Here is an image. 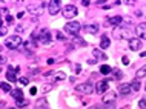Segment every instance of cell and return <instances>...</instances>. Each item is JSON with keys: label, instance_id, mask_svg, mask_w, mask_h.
I'll list each match as a JSON object with an SVG mask.
<instances>
[{"label": "cell", "instance_id": "cell-1", "mask_svg": "<svg viewBox=\"0 0 146 109\" xmlns=\"http://www.w3.org/2000/svg\"><path fill=\"white\" fill-rule=\"evenodd\" d=\"M112 37L117 38V40H123V38H128L131 40V29L128 28H123V26H117V28L112 29Z\"/></svg>", "mask_w": 146, "mask_h": 109}, {"label": "cell", "instance_id": "cell-2", "mask_svg": "<svg viewBox=\"0 0 146 109\" xmlns=\"http://www.w3.org/2000/svg\"><path fill=\"white\" fill-rule=\"evenodd\" d=\"M45 6H48V2H42V3H34V5H28V13L33 14L34 17H40L45 11Z\"/></svg>", "mask_w": 146, "mask_h": 109}, {"label": "cell", "instance_id": "cell-3", "mask_svg": "<svg viewBox=\"0 0 146 109\" xmlns=\"http://www.w3.org/2000/svg\"><path fill=\"white\" fill-rule=\"evenodd\" d=\"M63 29H65L66 34H69V36H74V37H76V36H78V32L82 31V25H80L78 22H74V20H72V22L66 23Z\"/></svg>", "mask_w": 146, "mask_h": 109}, {"label": "cell", "instance_id": "cell-4", "mask_svg": "<svg viewBox=\"0 0 146 109\" xmlns=\"http://www.w3.org/2000/svg\"><path fill=\"white\" fill-rule=\"evenodd\" d=\"M22 45H23V40L19 36H9L5 42V46L8 49H19Z\"/></svg>", "mask_w": 146, "mask_h": 109}, {"label": "cell", "instance_id": "cell-5", "mask_svg": "<svg viewBox=\"0 0 146 109\" xmlns=\"http://www.w3.org/2000/svg\"><path fill=\"white\" fill-rule=\"evenodd\" d=\"M76 91L78 92V94L89 95V94H92V92L96 91V88H94L91 83H82V85H77V86H76Z\"/></svg>", "mask_w": 146, "mask_h": 109}, {"label": "cell", "instance_id": "cell-6", "mask_svg": "<svg viewBox=\"0 0 146 109\" xmlns=\"http://www.w3.org/2000/svg\"><path fill=\"white\" fill-rule=\"evenodd\" d=\"M77 15V8L74 5H66L65 8H63V17L65 18H74Z\"/></svg>", "mask_w": 146, "mask_h": 109}, {"label": "cell", "instance_id": "cell-7", "mask_svg": "<svg viewBox=\"0 0 146 109\" xmlns=\"http://www.w3.org/2000/svg\"><path fill=\"white\" fill-rule=\"evenodd\" d=\"M20 71V68L19 66H9V69L6 71V79L9 83H14V81H17V77H15V72Z\"/></svg>", "mask_w": 146, "mask_h": 109}, {"label": "cell", "instance_id": "cell-8", "mask_svg": "<svg viewBox=\"0 0 146 109\" xmlns=\"http://www.w3.org/2000/svg\"><path fill=\"white\" fill-rule=\"evenodd\" d=\"M115 100H117V94L114 91H108L106 94H103V97H102V102L105 104H112V103H115Z\"/></svg>", "mask_w": 146, "mask_h": 109}, {"label": "cell", "instance_id": "cell-9", "mask_svg": "<svg viewBox=\"0 0 146 109\" xmlns=\"http://www.w3.org/2000/svg\"><path fill=\"white\" fill-rule=\"evenodd\" d=\"M48 11L51 15L58 14V11H60V2L58 0H51V2H48Z\"/></svg>", "mask_w": 146, "mask_h": 109}, {"label": "cell", "instance_id": "cell-10", "mask_svg": "<svg viewBox=\"0 0 146 109\" xmlns=\"http://www.w3.org/2000/svg\"><path fill=\"white\" fill-rule=\"evenodd\" d=\"M135 36L140 38V40H146V23H140V25L135 26Z\"/></svg>", "mask_w": 146, "mask_h": 109}, {"label": "cell", "instance_id": "cell-11", "mask_svg": "<svg viewBox=\"0 0 146 109\" xmlns=\"http://www.w3.org/2000/svg\"><path fill=\"white\" fill-rule=\"evenodd\" d=\"M96 92H98V94H106V92H108V80L103 79V80L97 81V85H96Z\"/></svg>", "mask_w": 146, "mask_h": 109}, {"label": "cell", "instance_id": "cell-12", "mask_svg": "<svg viewBox=\"0 0 146 109\" xmlns=\"http://www.w3.org/2000/svg\"><path fill=\"white\" fill-rule=\"evenodd\" d=\"M121 22H123V17H120V15H114V17L108 18V20L105 22V26H120Z\"/></svg>", "mask_w": 146, "mask_h": 109}, {"label": "cell", "instance_id": "cell-13", "mask_svg": "<svg viewBox=\"0 0 146 109\" xmlns=\"http://www.w3.org/2000/svg\"><path fill=\"white\" fill-rule=\"evenodd\" d=\"M38 42H42L43 45H49V43H51V32H49L48 29H42V31H40Z\"/></svg>", "mask_w": 146, "mask_h": 109}, {"label": "cell", "instance_id": "cell-14", "mask_svg": "<svg viewBox=\"0 0 146 109\" xmlns=\"http://www.w3.org/2000/svg\"><path fill=\"white\" fill-rule=\"evenodd\" d=\"M141 46H143V42L140 38H131L129 40V49L131 51H140Z\"/></svg>", "mask_w": 146, "mask_h": 109}, {"label": "cell", "instance_id": "cell-15", "mask_svg": "<svg viewBox=\"0 0 146 109\" xmlns=\"http://www.w3.org/2000/svg\"><path fill=\"white\" fill-rule=\"evenodd\" d=\"M117 91L120 92L121 95H128L129 92L132 91V89H131V85H128V83H121L120 86H118V89H117Z\"/></svg>", "mask_w": 146, "mask_h": 109}, {"label": "cell", "instance_id": "cell-16", "mask_svg": "<svg viewBox=\"0 0 146 109\" xmlns=\"http://www.w3.org/2000/svg\"><path fill=\"white\" fill-rule=\"evenodd\" d=\"M23 48H25L26 54L29 55V54L35 49V42H25V43H23Z\"/></svg>", "mask_w": 146, "mask_h": 109}, {"label": "cell", "instance_id": "cell-17", "mask_svg": "<svg viewBox=\"0 0 146 109\" xmlns=\"http://www.w3.org/2000/svg\"><path fill=\"white\" fill-rule=\"evenodd\" d=\"M48 108V100L46 98H38L35 103V109H46Z\"/></svg>", "mask_w": 146, "mask_h": 109}, {"label": "cell", "instance_id": "cell-18", "mask_svg": "<svg viewBox=\"0 0 146 109\" xmlns=\"http://www.w3.org/2000/svg\"><path fill=\"white\" fill-rule=\"evenodd\" d=\"M83 31H86V32H89V34H97L98 32V25H86Z\"/></svg>", "mask_w": 146, "mask_h": 109}, {"label": "cell", "instance_id": "cell-19", "mask_svg": "<svg viewBox=\"0 0 146 109\" xmlns=\"http://www.w3.org/2000/svg\"><path fill=\"white\" fill-rule=\"evenodd\" d=\"M66 79V74L63 71H58V72H54V81H63Z\"/></svg>", "mask_w": 146, "mask_h": 109}, {"label": "cell", "instance_id": "cell-20", "mask_svg": "<svg viewBox=\"0 0 146 109\" xmlns=\"http://www.w3.org/2000/svg\"><path fill=\"white\" fill-rule=\"evenodd\" d=\"M109 45H111L109 38L106 37V36H103V37H102V42H100V48H102V49H108V48H109Z\"/></svg>", "mask_w": 146, "mask_h": 109}, {"label": "cell", "instance_id": "cell-21", "mask_svg": "<svg viewBox=\"0 0 146 109\" xmlns=\"http://www.w3.org/2000/svg\"><path fill=\"white\" fill-rule=\"evenodd\" d=\"M11 95H13L15 100H22L23 98V91L22 89H14V91L11 92Z\"/></svg>", "mask_w": 146, "mask_h": 109}, {"label": "cell", "instance_id": "cell-22", "mask_svg": "<svg viewBox=\"0 0 146 109\" xmlns=\"http://www.w3.org/2000/svg\"><path fill=\"white\" fill-rule=\"evenodd\" d=\"M92 55H94V58H96V61L98 60V58H103V60L106 58V55L100 51V49H94V51H92Z\"/></svg>", "mask_w": 146, "mask_h": 109}, {"label": "cell", "instance_id": "cell-23", "mask_svg": "<svg viewBox=\"0 0 146 109\" xmlns=\"http://www.w3.org/2000/svg\"><path fill=\"white\" fill-rule=\"evenodd\" d=\"M145 75H146V65L141 66L139 71L135 72V77H137V79H141V77H145Z\"/></svg>", "mask_w": 146, "mask_h": 109}, {"label": "cell", "instance_id": "cell-24", "mask_svg": "<svg viewBox=\"0 0 146 109\" xmlns=\"http://www.w3.org/2000/svg\"><path fill=\"white\" fill-rule=\"evenodd\" d=\"M0 88H2V91H3V92H13V91H14V89L11 88V85H9V83H5V81H3L2 85H0Z\"/></svg>", "mask_w": 146, "mask_h": 109}, {"label": "cell", "instance_id": "cell-25", "mask_svg": "<svg viewBox=\"0 0 146 109\" xmlns=\"http://www.w3.org/2000/svg\"><path fill=\"white\" fill-rule=\"evenodd\" d=\"M131 89H132L134 92H137V91L140 89V80H139V79H135V80L131 83Z\"/></svg>", "mask_w": 146, "mask_h": 109}, {"label": "cell", "instance_id": "cell-26", "mask_svg": "<svg viewBox=\"0 0 146 109\" xmlns=\"http://www.w3.org/2000/svg\"><path fill=\"white\" fill-rule=\"evenodd\" d=\"M15 104H17V108H25V106L29 104V102L25 100V98H22V100H15Z\"/></svg>", "mask_w": 146, "mask_h": 109}, {"label": "cell", "instance_id": "cell-27", "mask_svg": "<svg viewBox=\"0 0 146 109\" xmlns=\"http://www.w3.org/2000/svg\"><path fill=\"white\" fill-rule=\"evenodd\" d=\"M100 72H102V74H105V75H106V74L112 72V68H111V66H108V65H103V66L100 68Z\"/></svg>", "mask_w": 146, "mask_h": 109}, {"label": "cell", "instance_id": "cell-28", "mask_svg": "<svg viewBox=\"0 0 146 109\" xmlns=\"http://www.w3.org/2000/svg\"><path fill=\"white\" fill-rule=\"evenodd\" d=\"M76 45H77V46H83V48H85L88 43H86L83 38H78V37H77V38H76Z\"/></svg>", "mask_w": 146, "mask_h": 109}, {"label": "cell", "instance_id": "cell-29", "mask_svg": "<svg viewBox=\"0 0 146 109\" xmlns=\"http://www.w3.org/2000/svg\"><path fill=\"white\" fill-rule=\"evenodd\" d=\"M6 32H8V28H6V25H5V23H2V28H0V34H2V36H5Z\"/></svg>", "mask_w": 146, "mask_h": 109}, {"label": "cell", "instance_id": "cell-30", "mask_svg": "<svg viewBox=\"0 0 146 109\" xmlns=\"http://www.w3.org/2000/svg\"><path fill=\"white\" fill-rule=\"evenodd\" d=\"M19 81H20V85H22V86H26V85L29 83V80H28V79H25V77H22V79H19Z\"/></svg>", "mask_w": 146, "mask_h": 109}, {"label": "cell", "instance_id": "cell-31", "mask_svg": "<svg viewBox=\"0 0 146 109\" xmlns=\"http://www.w3.org/2000/svg\"><path fill=\"white\" fill-rule=\"evenodd\" d=\"M51 89H52V85H45V86H43V92L46 94V92L51 91Z\"/></svg>", "mask_w": 146, "mask_h": 109}, {"label": "cell", "instance_id": "cell-32", "mask_svg": "<svg viewBox=\"0 0 146 109\" xmlns=\"http://www.w3.org/2000/svg\"><path fill=\"white\" fill-rule=\"evenodd\" d=\"M139 108H141V109H145V108H146V100H145V98H141V100H140Z\"/></svg>", "mask_w": 146, "mask_h": 109}, {"label": "cell", "instance_id": "cell-33", "mask_svg": "<svg viewBox=\"0 0 146 109\" xmlns=\"http://www.w3.org/2000/svg\"><path fill=\"white\" fill-rule=\"evenodd\" d=\"M114 77H115V79H121V77H123V74H121L120 71H115V72H114Z\"/></svg>", "mask_w": 146, "mask_h": 109}, {"label": "cell", "instance_id": "cell-34", "mask_svg": "<svg viewBox=\"0 0 146 109\" xmlns=\"http://www.w3.org/2000/svg\"><path fill=\"white\" fill-rule=\"evenodd\" d=\"M6 23H9V25H13V23H14V17H11V15H8V17H6Z\"/></svg>", "mask_w": 146, "mask_h": 109}, {"label": "cell", "instance_id": "cell-35", "mask_svg": "<svg viewBox=\"0 0 146 109\" xmlns=\"http://www.w3.org/2000/svg\"><path fill=\"white\" fill-rule=\"evenodd\" d=\"M57 40H65V36L62 32H57Z\"/></svg>", "mask_w": 146, "mask_h": 109}, {"label": "cell", "instance_id": "cell-36", "mask_svg": "<svg viewBox=\"0 0 146 109\" xmlns=\"http://www.w3.org/2000/svg\"><path fill=\"white\" fill-rule=\"evenodd\" d=\"M76 72H77V74H78V72H82V66L78 65V63L76 65Z\"/></svg>", "mask_w": 146, "mask_h": 109}, {"label": "cell", "instance_id": "cell-37", "mask_svg": "<svg viewBox=\"0 0 146 109\" xmlns=\"http://www.w3.org/2000/svg\"><path fill=\"white\" fill-rule=\"evenodd\" d=\"M121 61H123V65H128L129 63V58L128 57H123V58H121Z\"/></svg>", "mask_w": 146, "mask_h": 109}, {"label": "cell", "instance_id": "cell-38", "mask_svg": "<svg viewBox=\"0 0 146 109\" xmlns=\"http://www.w3.org/2000/svg\"><path fill=\"white\" fill-rule=\"evenodd\" d=\"M105 109H115V104H114V103H112V104H106Z\"/></svg>", "mask_w": 146, "mask_h": 109}, {"label": "cell", "instance_id": "cell-39", "mask_svg": "<svg viewBox=\"0 0 146 109\" xmlns=\"http://www.w3.org/2000/svg\"><path fill=\"white\" fill-rule=\"evenodd\" d=\"M82 5H83V6H89L91 2H89V0H85V2H82Z\"/></svg>", "mask_w": 146, "mask_h": 109}, {"label": "cell", "instance_id": "cell-40", "mask_svg": "<svg viewBox=\"0 0 146 109\" xmlns=\"http://www.w3.org/2000/svg\"><path fill=\"white\" fill-rule=\"evenodd\" d=\"M0 63H2V66H5V63H6V57L5 55H2V61H0Z\"/></svg>", "mask_w": 146, "mask_h": 109}, {"label": "cell", "instance_id": "cell-41", "mask_svg": "<svg viewBox=\"0 0 146 109\" xmlns=\"http://www.w3.org/2000/svg\"><path fill=\"white\" fill-rule=\"evenodd\" d=\"M15 31H17V32H23V28H22V25H19L17 28H15Z\"/></svg>", "mask_w": 146, "mask_h": 109}, {"label": "cell", "instance_id": "cell-42", "mask_svg": "<svg viewBox=\"0 0 146 109\" xmlns=\"http://www.w3.org/2000/svg\"><path fill=\"white\" fill-rule=\"evenodd\" d=\"M35 94H37V89H35V88H31V95H35Z\"/></svg>", "mask_w": 146, "mask_h": 109}, {"label": "cell", "instance_id": "cell-43", "mask_svg": "<svg viewBox=\"0 0 146 109\" xmlns=\"http://www.w3.org/2000/svg\"><path fill=\"white\" fill-rule=\"evenodd\" d=\"M23 15H25V13H23V11H20V13H19V14H17V17H19V18H22V17H23Z\"/></svg>", "mask_w": 146, "mask_h": 109}, {"label": "cell", "instance_id": "cell-44", "mask_svg": "<svg viewBox=\"0 0 146 109\" xmlns=\"http://www.w3.org/2000/svg\"><path fill=\"white\" fill-rule=\"evenodd\" d=\"M123 109H129V106H126V108H123Z\"/></svg>", "mask_w": 146, "mask_h": 109}, {"label": "cell", "instance_id": "cell-45", "mask_svg": "<svg viewBox=\"0 0 146 109\" xmlns=\"http://www.w3.org/2000/svg\"><path fill=\"white\" fill-rule=\"evenodd\" d=\"M6 109H15V108H6Z\"/></svg>", "mask_w": 146, "mask_h": 109}, {"label": "cell", "instance_id": "cell-46", "mask_svg": "<svg viewBox=\"0 0 146 109\" xmlns=\"http://www.w3.org/2000/svg\"><path fill=\"white\" fill-rule=\"evenodd\" d=\"M145 89H146V85H145Z\"/></svg>", "mask_w": 146, "mask_h": 109}]
</instances>
